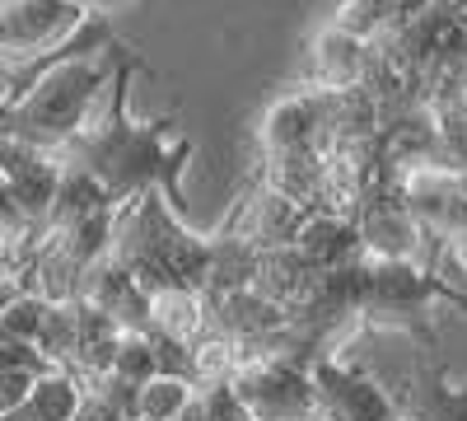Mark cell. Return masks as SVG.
Instances as JSON below:
<instances>
[{
  "mask_svg": "<svg viewBox=\"0 0 467 421\" xmlns=\"http://www.w3.org/2000/svg\"><path fill=\"white\" fill-rule=\"evenodd\" d=\"M136 75V57H122L112 66V80L94 108L89 127L75 136L61 160L89 169L108 202H127V197H140V193H160L178 206V174L182 164L192 160V141L173 136L169 118L164 122H136L127 112V85Z\"/></svg>",
  "mask_w": 467,
  "mask_h": 421,
  "instance_id": "obj_1",
  "label": "cell"
},
{
  "mask_svg": "<svg viewBox=\"0 0 467 421\" xmlns=\"http://www.w3.org/2000/svg\"><path fill=\"white\" fill-rule=\"evenodd\" d=\"M122 57H70V61H57L52 70H43L37 80L0 108V136L5 141H19V145H33V150H61L80 136L94 118V108L112 80V66Z\"/></svg>",
  "mask_w": 467,
  "mask_h": 421,
  "instance_id": "obj_2",
  "label": "cell"
},
{
  "mask_svg": "<svg viewBox=\"0 0 467 421\" xmlns=\"http://www.w3.org/2000/svg\"><path fill=\"white\" fill-rule=\"evenodd\" d=\"M229 389L239 394L253 421H318L308 370L281 356H244L229 374Z\"/></svg>",
  "mask_w": 467,
  "mask_h": 421,
  "instance_id": "obj_3",
  "label": "cell"
},
{
  "mask_svg": "<svg viewBox=\"0 0 467 421\" xmlns=\"http://www.w3.org/2000/svg\"><path fill=\"white\" fill-rule=\"evenodd\" d=\"M308 384H314L318 421H398V407L388 398V384L360 370L346 356L308 361Z\"/></svg>",
  "mask_w": 467,
  "mask_h": 421,
  "instance_id": "obj_4",
  "label": "cell"
},
{
  "mask_svg": "<svg viewBox=\"0 0 467 421\" xmlns=\"http://www.w3.org/2000/svg\"><path fill=\"white\" fill-rule=\"evenodd\" d=\"M85 15L75 0H0V61H37L66 47Z\"/></svg>",
  "mask_w": 467,
  "mask_h": 421,
  "instance_id": "obj_5",
  "label": "cell"
},
{
  "mask_svg": "<svg viewBox=\"0 0 467 421\" xmlns=\"http://www.w3.org/2000/svg\"><path fill=\"white\" fill-rule=\"evenodd\" d=\"M398 197L420 235H435L449 244L458 229H467V174H453L444 164L407 169L398 174Z\"/></svg>",
  "mask_w": 467,
  "mask_h": 421,
  "instance_id": "obj_6",
  "label": "cell"
},
{
  "mask_svg": "<svg viewBox=\"0 0 467 421\" xmlns=\"http://www.w3.org/2000/svg\"><path fill=\"white\" fill-rule=\"evenodd\" d=\"M262 155H285V150H327V94L323 89H295L276 99L262 118Z\"/></svg>",
  "mask_w": 467,
  "mask_h": 421,
  "instance_id": "obj_7",
  "label": "cell"
},
{
  "mask_svg": "<svg viewBox=\"0 0 467 421\" xmlns=\"http://www.w3.org/2000/svg\"><path fill=\"white\" fill-rule=\"evenodd\" d=\"M388 398L407 421H467V384H453L435 352H420L398 389H388Z\"/></svg>",
  "mask_w": 467,
  "mask_h": 421,
  "instance_id": "obj_8",
  "label": "cell"
},
{
  "mask_svg": "<svg viewBox=\"0 0 467 421\" xmlns=\"http://www.w3.org/2000/svg\"><path fill=\"white\" fill-rule=\"evenodd\" d=\"M75 300H85L89 310H99L103 319H112L117 332H145V319H150V290L127 272L122 262H94L85 281H80V295Z\"/></svg>",
  "mask_w": 467,
  "mask_h": 421,
  "instance_id": "obj_9",
  "label": "cell"
},
{
  "mask_svg": "<svg viewBox=\"0 0 467 421\" xmlns=\"http://www.w3.org/2000/svg\"><path fill=\"white\" fill-rule=\"evenodd\" d=\"M290 248H295L308 267H318V272L360 262L356 220L341 216V211H304L299 225H295V235H290Z\"/></svg>",
  "mask_w": 467,
  "mask_h": 421,
  "instance_id": "obj_10",
  "label": "cell"
},
{
  "mask_svg": "<svg viewBox=\"0 0 467 421\" xmlns=\"http://www.w3.org/2000/svg\"><path fill=\"white\" fill-rule=\"evenodd\" d=\"M374 70V47L350 37L341 28H323L314 37V89L323 94H346V89H365Z\"/></svg>",
  "mask_w": 467,
  "mask_h": 421,
  "instance_id": "obj_11",
  "label": "cell"
},
{
  "mask_svg": "<svg viewBox=\"0 0 467 421\" xmlns=\"http://www.w3.org/2000/svg\"><path fill=\"white\" fill-rule=\"evenodd\" d=\"M211 328V310L202 290L187 286H160L150 290V319L145 332H154L160 342H173V347H192L202 332Z\"/></svg>",
  "mask_w": 467,
  "mask_h": 421,
  "instance_id": "obj_12",
  "label": "cell"
},
{
  "mask_svg": "<svg viewBox=\"0 0 467 421\" xmlns=\"http://www.w3.org/2000/svg\"><path fill=\"white\" fill-rule=\"evenodd\" d=\"M108 211H112V202H108V193H103V183H99L89 169L61 160L57 197H52V211H47L43 229H70V225L94 220V216H108Z\"/></svg>",
  "mask_w": 467,
  "mask_h": 421,
  "instance_id": "obj_13",
  "label": "cell"
},
{
  "mask_svg": "<svg viewBox=\"0 0 467 421\" xmlns=\"http://www.w3.org/2000/svg\"><path fill=\"white\" fill-rule=\"evenodd\" d=\"M80 398H85V379L80 374H70V370H43V374L33 379L28 398L19 403V412L5 416V421H75Z\"/></svg>",
  "mask_w": 467,
  "mask_h": 421,
  "instance_id": "obj_14",
  "label": "cell"
},
{
  "mask_svg": "<svg viewBox=\"0 0 467 421\" xmlns=\"http://www.w3.org/2000/svg\"><path fill=\"white\" fill-rule=\"evenodd\" d=\"M192 398H197V384L182 374H154L136 389V407H131V421H173Z\"/></svg>",
  "mask_w": 467,
  "mask_h": 421,
  "instance_id": "obj_15",
  "label": "cell"
},
{
  "mask_svg": "<svg viewBox=\"0 0 467 421\" xmlns=\"http://www.w3.org/2000/svg\"><path fill=\"white\" fill-rule=\"evenodd\" d=\"M398 19H402L398 0H341L337 15H332V28L360 37V43H379Z\"/></svg>",
  "mask_w": 467,
  "mask_h": 421,
  "instance_id": "obj_16",
  "label": "cell"
},
{
  "mask_svg": "<svg viewBox=\"0 0 467 421\" xmlns=\"http://www.w3.org/2000/svg\"><path fill=\"white\" fill-rule=\"evenodd\" d=\"M43 319H47V300H37L33 290H19L5 310H0V347H28V352H37Z\"/></svg>",
  "mask_w": 467,
  "mask_h": 421,
  "instance_id": "obj_17",
  "label": "cell"
},
{
  "mask_svg": "<svg viewBox=\"0 0 467 421\" xmlns=\"http://www.w3.org/2000/svg\"><path fill=\"white\" fill-rule=\"evenodd\" d=\"M112 379L140 389L145 379L160 374V352H154V337L150 332H122L117 337V352H112V365H108Z\"/></svg>",
  "mask_w": 467,
  "mask_h": 421,
  "instance_id": "obj_18",
  "label": "cell"
},
{
  "mask_svg": "<svg viewBox=\"0 0 467 421\" xmlns=\"http://www.w3.org/2000/svg\"><path fill=\"white\" fill-rule=\"evenodd\" d=\"M197 398H202V412H206V421H253V416H248V407L239 403V394H234L229 384L197 389Z\"/></svg>",
  "mask_w": 467,
  "mask_h": 421,
  "instance_id": "obj_19",
  "label": "cell"
},
{
  "mask_svg": "<svg viewBox=\"0 0 467 421\" xmlns=\"http://www.w3.org/2000/svg\"><path fill=\"white\" fill-rule=\"evenodd\" d=\"M440 164L453 174H467V112L440 127Z\"/></svg>",
  "mask_w": 467,
  "mask_h": 421,
  "instance_id": "obj_20",
  "label": "cell"
},
{
  "mask_svg": "<svg viewBox=\"0 0 467 421\" xmlns=\"http://www.w3.org/2000/svg\"><path fill=\"white\" fill-rule=\"evenodd\" d=\"M28 235H33V229H19L10 220H0V272H19V258H24Z\"/></svg>",
  "mask_w": 467,
  "mask_h": 421,
  "instance_id": "obj_21",
  "label": "cell"
},
{
  "mask_svg": "<svg viewBox=\"0 0 467 421\" xmlns=\"http://www.w3.org/2000/svg\"><path fill=\"white\" fill-rule=\"evenodd\" d=\"M449 258L462 267V272H467V229H458V235L449 239Z\"/></svg>",
  "mask_w": 467,
  "mask_h": 421,
  "instance_id": "obj_22",
  "label": "cell"
},
{
  "mask_svg": "<svg viewBox=\"0 0 467 421\" xmlns=\"http://www.w3.org/2000/svg\"><path fill=\"white\" fill-rule=\"evenodd\" d=\"M173 421H206V412H202V398H192V403H187V407H182Z\"/></svg>",
  "mask_w": 467,
  "mask_h": 421,
  "instance_id": "obj_23",
  "label": "cell"
},
{
  "mask_svg": "<svg viewBox=\"0 0 467 421\" xmlns=\"http://www.w3.org/2000/svg\"><path fill=\"white\" fill-rule=\"evenodd\" d=\"M80 10H89V15H103L108 5H122V0H75Z\"/></svg>",
  "mask_w": 467,
  "mask_h": 421,
  "instance_id": "obj_24",
  "label": "cell"
},
{
  "mask_svg": "<svg viewBox=\"0 0 467 421\" xmlns=\"http://www.w3.org/2000/svg\"><path fill=\"white\" fill-rule=\"evenodd\" d=\"M398 421H407V416H398Z\"/></svg>",
  "mask_w": 467,
  "mask_h": 421,
  "instance_id": "obj_25",
  "label": "cell"
}]
</instances>
